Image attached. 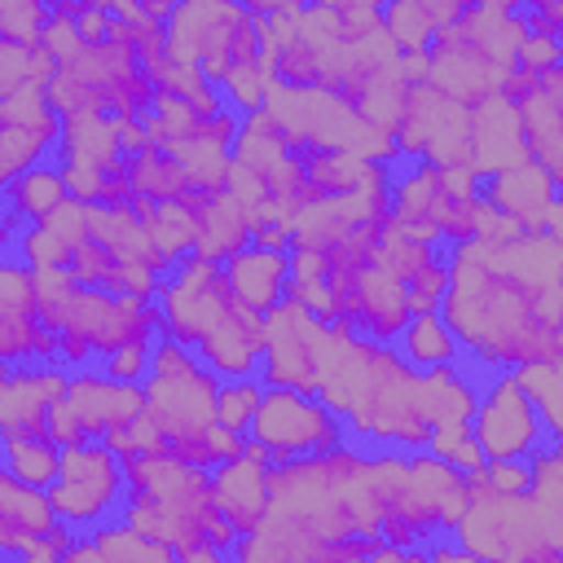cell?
<instances>
[{
	"mask_svg": "<svg viewBox=\"0 0 563 563\" xmlns=\"http://www.w3.org/2000/svg\"><path fill=\"white\" fill-rule=\"evenodd\" d=\"M255 242V220L251 211L233 198V194H220L202 216H198V242H194V255L198 260H211V264H229L238 251H246Z\"/></svg>",
	"mask_w": 563,
	"mask_h": 563,
	"instance_id": "7402d4cb",
	"label": "cell"
},
{
	"mask_svg": "<svg viewBox=\"0 0 563 563\" xmlns=\"http://www.w3.org/2000/svg\"><path fill=\"white\" fill-rule=\"evenodd\" d=\"M471 435L484 462H532L550 444L545 418L519 374L484 378L475 413H471Z\"/></svg>",
	"mask_w": 563,
	"mask_h": 563,
	"instance_id": "30bf717a",
	"label": "cell"
},
{
	"mask_svg": "<svg viewBox=\"0 0 563 563\" xmlns=\"http://www.w3.org/2000/svg\"><path fill=\"white\" fill-rule=\"evenodd\" d=\"M48 497L66 528H75L79 537H92L119 523L128 510V462L110 444L66 449Z\"/></svg>",
	"mask_w": 563,
	"mask_h": 563,
	"instance_id": "ba28073f",
	"label": "cell"
},
{
	"mask_svg": "<svg viewBox=\"0 0 563 563\" xmlns=\"http://www.w3.org/2000/svg\"><path fill=\"white\" fill-rule=\"evenodd\" d=\"M532 4H537V9H541L550 22H554V31L563 35V0H532Z\"/></svg>",
	"mask_w": 563,
	"mask_h": 563,
	"instance_id": "8d00e7d4",
	"label": "cell"
},
{
	"mask_svg": "<svg viewBox=\"0 0 563 563\" xmlns=\"http://www.w3.org/2000/svg\"><path fill=\"white\" fill-rule=\"evenodd\" d=\"M457 13H462V0H449V4H435V0H400V4H387L383 9V26H387L391 48L400 57H413V53H427L431 40L440 35V26H449Z\"/></svg>",
	"mask_w": 563,
	"mask_h": 563,
	"instance_id": "cb8c5ba5",
	"label": "cell"
},
{
	"mask_svg": "<svg viewBox=\"0 0 563 563\" xmlns=\"http://www.w3.org/2000/svg\"><path fill=\"white\" fill-rule=\"evenodd\" d=\"M66 119L53 110L48 88L26 84L0 97V180H18L40 163H57Z\"/></svg>",
	"mask_w": 563,
	"mask_h": 563,
	"instance_id": "8fae6325",
	"label": "cell"
},
{
	"mask_svg": "<svg viewBox=\"0 0 563 563\" xmlns=\"http://www.w3.org/2000/svg\"><path fill=\"white\" fill-rule=\"evenodd\" d=\"M211 488H216V506L229 519V528L242 541L255 537L264 528L268 510H273V466H268L264 444L246 440L242 457H233V462L211 471Z\"/></svg>",
	"mask_w": 563,
	"mask_h": 563,
	"instance_id": "5bb4252c",
	"label": "cell"
},
{
	"mask_svg": "<svg viewBox=\"0 0 563 563\" xmlns=\"http://www.w3.org/2000/svg\"><path fill=\"white\" fill-rule=\"evenodd\" d=\"M484 378L462 365L444 374H418L387 343L356 330L325 325L317 396L352 427L356 444L391 453H427L440 427H466Z\"/></svg>",
	"mask_w": 563,
	"mask_h": 563,
	"instance_id": "7a4b0ae2",
	"label": "cell"
},
{
	"mask_svg": "<svg viewBox=\"0 0 563 563\" xmlns=\"http://www.w3.org/2000/svg\"><path fill=\"white\" fill-rule=\"evenodd\" d=\"M0 471L13 475L18 484H31V488H53L57 484V471H62V449L53 440H26V435H9L4 449H0Z\"/></svg>",
	"mask_w": 563,
	"mask_h": 563,
	"instance_id": "484cf974",
	"label": "cell"
},
{
	"mask_svg": "<svg viewBox=\"0 0 563 563\" xmlns=\"http://www.w3.org/2000/svg\"><path fill=\"white\" fill-rule=\"evenodd\" d=\"M220 383L198 352L158 339L154 347V365L145 387V418L150 427L163 435V444L185 440V435H202L216 427V400H220Z\"/></svg>",
	"mask_w": 563,
	"mask_h": 563,
	"instance_id": "52a82bcc",
	"label": "cell"
},
{
	"mask_svg": "<svg viewBox=\"0 0 563 563\" xmlns=\"http://www.w3.org/2000/svg\"><path fill=\"white\" fill-rule=\"evenodd\" d=\"M523 387L532 391L541 418H545V431L550 440H563V356L550 361V365H537V369H523L519 374Z\"/></svg>",
	"mask_w": 563,
	"mask_h": 563,
	"instance_id": "f546056e",
	"label": "cell"
},
{
	"mask_svg": "<svg viewBox=\"0 0 563 563\" xmlns=\"http://www.w3.org/2000/svg\"><path fill=\"white\" fill-rule=\"evenodd\" d=\"M321 334H325V325L295 303H282L277 312H268L264 317V369H260V378L268 387H295V391L317 396Z\"/></svg>",
	"mask_w": 563,
	"mask_h": 563,
	"instance_id": "7c38bea8",
	"label": "cell"
},
{
	"mask_svg": "<svg viewBox=\"0 0 563 563\" xmlns=\"http://www.w3.org/2000/svg\"><path fill=\"white\" fill-rule=\"evenodd\" d=\"M128 176H132L136 198H145L154 207H176L194 189L189 167L176 154H163V150H145V154L128 158Z\"/></svg>",
	"mask_w": 563,
	"mask_h": 563,
	"instance_id": "d4e9b609",
	"label": "cell"
},
{
	"mask_svg": "<svg viewBox=\"0 0 563 563\" xmlns=\"http://www.w3.org/2000/svg\"><path fill=\"white\" fill-rule=\"evenodd\" d=\"M128 462V510L123 523L163 541L180 559L198 550L233 554L242 537L216 506L211 471H194L167 453L158 457H123Z\"/></svg>",
	"mask_w": 563,
	"mask_h": 563,
	"instance_id": "277c9868",
	"label": "cell"
},
{
	"mask_svg": "<svg viewBox=\"0 0 563 563\" xmlns=\"http://www.w3.org/2000/svg\"><path fill=\"white\" fill-rule=\"evenodd\" d=\"M251 440L264 444L268 466H290V462L321 457L352 444V427L321 396H308L295 387H268L255 413Z\"/></svg>",
	"mask_w": 563,
	"mask_h": 563,
	"instance_id": "9c48e42d",
	"label": "cell"
},
{
	"mask_svg": "<svg viewBox=\"0 0 563 563\" xmlns=\"http://www.w3.org/2000/svg\"><path fill=\"white\" fill-rule=\"evenodd\" d=\"M62 563H110V559L97 550V541H92V537H79V545H75Z\"/></svg>",
	"mask_w": 563,
	"mask_h": 563,
	"instance_id": "d590c367",
	"label": "cell"
},
{
	"mask_svg": "<svg viewBox=\"0 0 563 563\" xmlns=\"http://www.w3.org/2000/svg\"><path fill=\"white\" fill-rule=\"evenodd\" d=\"M563 62V40H550V35H523V44H519V57H515V66H523L528 75H545V70H554Z\"/></svg>",
	"mask_w": 563,
	"mask_h": 563,
	"instance_id": "1f68e13d",
	"label": "cell"
},
{
	"mask_svg": "<svg viewBox=\"0 0 563 563\" xmlns=\"http://www.w3.org/2000/svg\"><path fill=\"white\" fill-rule=\"evenodd\" d=\"M528 501H532L545 537L563 554V457H554L550 449H541L532 457V493H528Z\"/></svg>",
	"mask_w": 563,
	"mask_h": 563,
	"instance_id": "4316f807",
	"label": "cell"
},
{
	"mask_svg": "<svg viewBox=\"0 0 563 563\" xmlns=\"http://www.w3.org/2000/svg\"><path fill=\"white\" fill-rule=\"evenodd\" d=\"M70 391L66 365H18L0 374V435L48 440V418Z\"/></svg>",
	"mask_w": 563,
	"mask_h": 563,
	"instance_id": "4fadbf2b",
	"label": "cell"
},
{
	"mask_svg": "<svg viewBox=\"0 0 563 563\" xmlns=\"http://www.w3.org/2000/svg\"><path fill=\"white\" fill-rule=\"evenodd\" d=\"M413 321V303H409V286L383 264L374 260L361 282H356V334L396 347V339L405 334V325Z\"/></svg>",
	"mask_w": 563,
	"mask_h": 563,
	"instance_id": "ac0fdd59",
	"label": "cell"
},
{
	"mask_svg": "<svg viewBox=\"0 0 563 563\" xmlns=\"http://www.w3.org/2000/svg\"><path fill=\"white\" fill-rule=\"evenodd\" d=\"M475 488H488L493 497H528L532 493V462H488L471 475Z\"/></svg>",
	"mask_w": 563,
	"mask_h": 563,
	"instance_id": "4dcf8cb0",
	"label": "cell"
},
{
	"mask_svg": "<svg viewBox=\"0 0 563 563\" xmlns=\"http://www.w3.org/2000/svg\"><path fill=\"white\" fill-rule=\"evenodd\" d=\"M369 563H427V550H396V545H378Z\"/></svg>",
	"mask_w": 563,
	"mask_h": 563,
	"instance_id": "e575fe53",
	"label": "cell"
},
{
	"mask_svg": "<svg viewBox=\"0 0 563 563\" xmlns=\"http://www.w3.org/2000/svg\"><path fill=\"white\" fill-rule=\"evenodd\" d=\"M66 400H70V409L79 413V422H84V431H88L92 444H110L114 435H123V431L145 413V387L119 383V378H110L101 365L70 374Z\"/></svg>",
	"mask_w": 563,
	"mask_h": 563,
	"instance_id": "9a60e30c",
	"label": "cell"
},
{
	"mask_svg": "<svg viewBox=\"0 0 563 563\" xmlns=\"http://www.w3.org/2000/svg\"><path fill=\"white\" fill-rule=\"evenodd\" d=\"M523 35L528 26L519 0L462 4V13L440 26L427 48V88L453 101L457 110L479 114L497 101L501 79L515 70Z\"/></svg>",
	"mask_w": 563,
	"mask_h": 563,
	"instance_id": "5b68a950",
	"label": "cell"
},
{
	"mask_svg": "<svg viewBox=\"0 0 563 563\" xmlns=\"http://www.w3.org/2000/svg\"><path fill=\"white\" fill-rule=\"evenodd\" d=\"M53 22V4L44 0H0V44L40 48Z\"/></svg>",
	"mask_w": 563,
	"mask_h": 563,
	"instance_id": "f1b7e54d",
	"label": "cell"
},
{
	"mask_svg": "<svg viewBox=\"0 0 563 563\" xmlns=\"http://www.w3.org/2000/svg\"><path fill=\"white\" fill-rule=\"evenodd\" d=\"M378 260L409 286L413 317H418V312H440V308H444V295H449V251H444V246H435V242H418V238L391 229V233L383 238Z\"/></svg>",
	"mask_w": 563,
	"mask_h": 563,
	"instance_id": "2e32d148",
	"label": "cell"
},
{
	"mask_svg": "<svg viewBox=\"0 0 563 563\" xmlns=\"http://www.w3.org/2000/svg\"><path fill=\"white\" fill-rule=\"evenodd\" d=\"M396 352L418 374H444V369H462L466 365V352H462L457 334L449 330L444 312H418L405 325V334L396 339Z\"/></svg>",
	"mask_w": 563,
	"mask_h": 563,
	"instance_id": "603a6c76",
	"label": "cell"
},
{
	"mask_svg": "<svg viewBox=\"0 0 563 563\" xmlns=\"http://www.w3.org/2000/svg\"><path fill=\"white\" fill-rule=\"evenodd\" d=\"M427 563H484V559H475V554H466L453 537L449 541H435L431 550H427Z\"/></svg>",
	"mask_w": 563,
	"mask_h": 563,
	"instance_id": "836d02e7",
	"label": "cell"
},
{
	"mask_svg": "<svg viewBox=\"0 0 563 563\" xmlns=\"http://www.w3.org/2000/svg\"><path fill=\"white\" fill-rule=\"evenodd\" d=\"M484 198L510 216L523 233H550L554 216H559V198H554V185L545 176L541 163H519V167H506L497 176H484Z\"/></svg>",
	"mask_w": 563,
	"mask_h": 563,
	"instance_id": "e0dca14e",
	"label": "cell"
},
{
	"mask_svg": "<svg viewBox=\"0 0 563 563\" xmlns=\"http://www.w3.org/2000/svg\"><path fill=\"white\" fill-rule=\"evenodd\" d=\"M264 391H268L264 378H229V383H220L216 427L238 435V440H251V427H255V413L264 405Z\"/></svg>",
	"mask_w": 563,
	"mask_h": 563,
	"instance_id": "83f0119b",
	"label": "cell"
},
{
	"mask_svg": "<svg viewBox=\"0 0 563 563\" xmlns=\"http://www.w3.org/2000/svg\"><path fill=\"white\" fill-rule=\"evenodd\" d=\"M66 202H70V185L62 163H40L4 185V220H18L26 229L48 224Z\"/></svg>",
	"mask_w": 563,
	"mask_h": 563,
	"instance_id": "44dd1931",
	"label": "cell"
},
{
	"mask_svg": "<svg viewBox=\"0 0 563 563\" xmlns=\"http://www.w3.org/2000/svg\"><path fill=\"white\" fill-rule=\"evenodd\" d=\"M224 277L255 317H268L290 299V251H268L251 242L224 264Z\"/></svg>",
	"mask_w": 563,
	"mask_h": 563,
	"instance_id": "ffe728a7",
	"label": "cell"
},
{
	"mask_svg": "<svg viewBox=\"0 0 563 563\" xmlns=\"http://www.w3.org/2000/svg\"><path fill=\"white\" fill-rule=\"evenodd\" d=\"M167 53L172 62L198 66L216 88H224V79L238 70H268L264 26L246 4H176L167 22Z\"/></svg>",
	"mask_w": 563,
	"mask_h": 563,
	"instance_id": "8992f818",
	"label": "cell"
},
{
	"mask_svg": "<svg viewBox=\"0 0 563 563\" xmlns=\"http://www.w3.org/2000/svg\"><path fill=\"white\" fill-rule=\"evenodd\" d=\"M163 339L198 352L216 378H260L264 369V317H255L229 286L224 268L189 255L163 277L158 290Z\"/></svg>",
	"mask_w": 563,
	"mask_h": 563,
	"instance_id": "3957f363",
	"label": "cell"
},
{
	"mask_svg": "<svg viewBox=\"0 0 563 563\" xmlns=\"http://www.w3.org/2000/svg\"><path fill=\"white\" fill-rule=\"evenodd\" d=\"M444 321L479 378L523 374L563 356V242L523 233L515 242L449 251Z\"/></svg>",
	"mask_w": 563,
	"mask_h": 563,
	"instance_id": "6da1fadb",
	"label": "cell"
},
{
	"mask_svg": "<svg viewBox=\"0 0 563 563\" xmlns=\"http://www.w3.org/2000/svg\"><path fill=\"white\" fill-rule=\"evenodd\" d=\"M158 347V343H154ZM154 347H123V352H114V356H106L101 361V369L110 374V378H119V383H145L150 378V365H154Z\"/></svg>",
	"mask_w": 563,
	"mask_h": 563,
	"instance_id": "d6a6232c",
	"label": "cell"
},
{
	"mask_svg": "<svg viewBox=\"0 0 563 563\" xmlns=\"http://www.w3.org/2000/svg\"><path fill=\"white\" fill-rule=\"evenodd\" d=\"M57 528H62V519L53 510V497L44 488L18 484L13 475L0 471V554L18 559L31 545L48 541Z\"/></svg>",
	"mask_w": 563,
	"mask_h": 563,
	"instance_id": "d6986e66",
	"label": "cell"
}]
</instances>
